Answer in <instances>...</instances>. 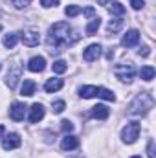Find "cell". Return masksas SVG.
Listing matches in <instances>:
<instances>
[{
  "instance_id": "obj_27",
  "label": "cell",
  "mask_w": 156,
  "mask_h": 158,
  "mask_svg": "<svg viewBox=\"0 0 156 158\" xmlns=\"http://www.w3.org/2000/svg\"><path fill=\"white\" fill-rule=\"evenodd\" d=\"M11 4H13L17 9H22V7L30 6V4H31V0H11Z\"/></svg>"
},
{
  "instance_id": "obj_18",
  "label": "cell",
  "mask_w": 156,
  "mask_h": 158,
  "mask_svg": "<svg viewBox=\"0 0 156 158\" xmlns=\"http://www.w3.org/2000/svg\"><path fill=\"white\" fill-rule=\"evenodd\" d=\"M99 26H101V19H99V17H94V19L86 24V30H84V31H86V35H88V37H90V35H94V33L99 30Z\"/></svg>"
},
{
  "instance_id": "obj_35",
  "label": "cell",
  "mask_w": 156,
  "mask_h": 158,
  "mask_svg": "<svg viewBox=\"0 0 156 158\" xmlns=\"http://www.w3.org/2000/svg\"><path fill=\"white\" fill-rule=\"evenodd\" d=\"M0 70H2V64H0Z\"/></svg>"
},
{
  "instance_id": "obj_16",
  "label": "cell",
  "mask_w": 156,
  "mask_h": 158,
  "mask_svg": "<svg viewBox=\"0 0 156 158\" xmlns=\"http://www.w3.org/2000/svg\"><path fill=\"white\" fill-rule=\"evenodd\" d=\"M97 88H99V86H94V85L81 86V88H79V96H81V98H84V99L96 98V96H97Z\"/></svg>"
},
{
  "instance_id": "obj_28",
  "label": "cell",
  "mask_w": 156,
  "mask_h": 158,
  "mask_svg": "<svg viewBox=\"0 0 156 158\" xmlns=\"http://www.w3.org/2000/svg\"><path fill=\"white\" fill-rule=\"evenodd\" d=\"M61 129H63L64 132H70V131H74V123L68 121V119H64V121H61Z\"/></svg>"
},
{
  "instance_id": "obj_9",
  "label": "cell",
  "mask_w": 156,
  "mask_h": 158,
  "mask_svg": "<svg viewBox=\"0 0 156 158\" xmlns=\"http://www.w3.org/2000/svg\"><path fill=\"white\" fill-rule=\"evenodd\" d=\"M44 107L40 105V103H33L31 105V109H30V121L31 123H39L40 119L44 118Z\"/></svg>"
},
{
  "instance_id": "obj_15",
  "label": "cell",
  "mask_w": 156,
  "mask_h": 158,
  "mask_svg": "<svg viewBox=\"0 0 156 158\" xmlns=\"http://www.w3.org/2000/svg\"><path fill=\"white\" fill-rule=\"evenodd\" d=\"M35 81L33 79H24V83H22V86H20V94L22 96H26V98H30V96H33L35 94Z\"/></svg>"
},
{
  "instance_id": "obj_6",
  "label": "cell",
  "mask_w": 156,
  "mask_h": 158,
  "mask_svg": "<svg viewBox=\"0 0 156 158\" xmlns=\"http://www.w3.org/2000/svg\"><path fill=\"white\" fill-rule=\"evenodd\" d=\"M101 55V46L99 44H90L84 52H83V59L86 63H92V61H97Z\"/></svg>"
},
{
  "instance_id": "obj_33",
  "label": "cell",
  "mask_w": 156,
  "mask_h": 158,
  "mask_svg": "<svg viewBox=\"0 0 156 158\" xmlns=\"http://www.w3.org/2000/svg\"><path fill=\"white\" fill-rule=\"evenodd\" d=\"M2 136H4V127L0 125V140H2Z\"/></svg>"
},
{
  "instance_id": "obj_29",
  "label": "cell",
  "mask_w": 156,
  "mask_h": 158,
  "mask_svg": "<svg viewBox=\"0 0 156 158\" xmlns=\"http://www.w3.org/2000/svg\"><path fill=\"white\" fill-rule=\"evenodd\" d=\"M130 6H132V9L138 11V9H142V7L145 6V2H143V0H130Z\"/></svg>"
},
{
  "instance_id": "obj_11",
  "label": "cell",
  "mask_w": 156,
  "mask_h": 158,
  "mask_svg": "<svg viewBox=\"0 0 156 158\" xmlns=\"http://www.w3.org/2000/svg\"><path fill=\"white\" fill-rule=\"evenodd\" d=\"M28 68H30L31 72H42V70L46 68V59H44V57H40V55L31 57V59H30V63H28Z\"/></svg>"
},
{
  "instance_id": "obj_12",
  "label": "cell",
  "mask_w": 156,
  "mask_h": 158,
  "mask_svg": "<svg viewBox=\"0 0 156 158\" xmlns=\"http://www.w3.org/2000/svg\"><path fill=\"white\" fill-rule=\"evenodd\" d=\"M109 114H110V110H109L105 105H96V107H92V110H90V116L96 118V119H107Z\"/></svg>"
},
{
  "instance_id": "obj_22",
  "label": "cell",
  "mask_w": 156,
  "mask_h": 158,
  "mask_svg": "<svg viewBox=\"0 0 156 158\" xmlns=\"http://www.w3.org/2000/svg\"><path fill=\"white\" fill-rule=\"evenodd\" d=\"M109 11H110L112 15L123 17V15H125V6H123V4H119V2H112V4L109 6Z\"/></svg>"
},
{
  "instance_id": "obj_4",
  "label": "cell",
  "mask_w": 156,
  "mask_h": 158,
  "mask_svg": "<svg viewBox=\"0 0 156 158\" xmlns=\"http://www.w3.org/2000/svg\"><path fill=\"white\" fill-rule=\"evenodd\" d=\"M149 96H151V94H142V96H138L136 101L130 105V112H132V114H147V110L153 109V105H154V103H145V105H143V101H145Z\"/></svg>"
},
{
  "instance_id": "obj_24",
  "label": "cell",
  "mask_w": 156,
  "mask_h": 158,
  "mask_svg": "<svg viewBox=\"0 0 156 158\" xmlns=\"http://www.w3.org/2000/svg\"><path fill=\"white\" fill-rule=\"evenodd\" d=\"M51 68H53V72H55V74H64L68 66H66V63H64V61H61V59H59V61H55V63L51 64Z\"/></svg>"
},
{
  "instance_id": "obj_14",
  "label": "cell",
  "mask_w": 156,
  "mask_h": 158,
  "mask_svg": "<svg viewBox=\"0 0 156 158\" xmlns=\"http://www.w3.org/2000/svg\"><path fill=\"white\" fill-rule=\"evenodd\" d=\"M77 147H79V138H76V136H64L63 142H61L63 151H72V149H77Z\"/></svg>"
},
{
  "instance_id": "obj_34",
  "label": "cell",
  "mask_w": 156,
  "mask_h": 158,
  "mask_svg": "<svg viewBox=\"0 0 156 158\" xmlns=\"http://www.w3.org/2000/svg\"><path fill=\"white\" fill-rule=\"evenodd\" d=\"M130 158H142V156H130Z\"/></svg>"
},
{
  "instance_id": "obj_36",
  "label": "cell",
  "mask_w": 156,
  "mask_h": 158,
  "mask_svg": "<svg viewBox=\"0 0 156 158\" xmlns=\"http://www.w3.org/2000/svg\"><path fill=\"white\" fill-rule=\"evenodd\" d=\"M0 31H2V26H0Z\"/></svg>"
},
{
  "instance_id": "obj_7",
  "label": "cell",
  "mask_w": 156,
  "mask_h": 158,
  "mask_svg": "<svg viewBox=\"0 0 156 158\" xmlns=\"http://www.w3.org/2000/svg\"><path fill=\"white\" fill-rule=\"evenodd\" d=\"M2 147H4L6 151H11V149L20 147V136H18L17 132H9V134L2 140Z\"/></svg>"
},
{
  "instance_id": "obj_10",
  "label": "cell",
  "mask_w": 156,
  "mask_h": 158,
  "mask_svg": "<svg viewBox=\"0 0 156 158\" xmlns=\"http://www.w3.org/2000/svg\"><path fill=\"white\" fill-rule=\"evenodd\" d=\"M22 42H24L26 46H30V48H33V46H37V44L40 42L39 31H35V30H30V31H24V35H22Z\"/></svg>"
},
{
  "instance_id": "obj_8",
  "label": "cell",
  "mask_w": 156,
  "mask_h": 158,
  "mask_svg": "<svg viewBox=\"0 0 156 158\" xmlns=\"http://www.w3.org/2000/svg\"><path fill=\"white\" fill-rule=\"evenodd\" d=\"M138 40H140V31H138V30H129V31L123 35L121 44H123L125 48H132V46L138 44Z\"/></svg>"
},
{
  "instance_id": "obj_25",
  "label": "cell",
  "mask_w": 156,
  "mask_h": 158,
  "mask_svg": "<svg viewBox=\"0 0 156 158\" xmlns=\"http://www.w3.org/2000/svg\"><path fill=\"white\" fill-rule=\"evenodd\" d=\"M64 13H66V17H77L79 13H81V7L79 6H66Z\"/></svg>"
},
{
  "instance_id": "obj_32",
  "label": "cell",
  "mask_w": 156,
  "mask_h": 158,
  "mask_svg": "<svg viewBox=\"0 0 156 158\" xmlns=\"http://www.w3.org/2000/svg\"><path fill=\"white\" fill-rule=\"evenodd\" d=\"M149 53H151V48H149V46H143V48H140V55H143V57H149Z\"/></svg>"
},
{
  "instance_id": "obj_21",
  "label": "cell",
  "mask_w": 156,
  "mask_h": 158,
  "mask_svg": "<svg viewBox=\"0 0 156 158\" xmlns=\"http://www.w3.org/2000/svg\"><path fill=\"white\" fill-rule=\"evenodd\" d=\"M97 96L103 98V99H107V101H116V96L112 94V90H109V88H105V86H99V88H97Z\"/></svg>"
},
{
  "instance_id": "obj_3",
  "label": "cell",
  "mask_w": 156,
  "mask_h": 158,
  "mask_svg": "<svg viewBox=\"0 0 156 158\" xmlns=\"http://www.w3.org/2000/svg\"><path fill=\"white\" fill-rule=\"evenodd\" d=\"M114 76L117 79H121V81H125V83H130L134 76H136V68H134V64L132 63H121V64H116L114 66Z\"/></svg>"
},
{
  "instance_id": "obj_5",
  "label": "cell",
  "mask_w": 156,
  "mask_h": 158,
  "mask_svg": "<svg viewBox=\"0 0 156 158\" xmlns=\"http://www.w3.org/2000/svg\"><path fill=\"white\" fill-rule=\"evenodd\" d=\"M26 105L24 103H18V101H15L13 105H11V109H9V118L13 119V121H22L24 116H26Z\"/></svg>"
},
{
  "instance_id": "obj_2",
  "label": "cell",
  "mask_w": 156,
  "mask_h": 158,
  "mask_svg": "<svg viewBox=\"0 0 156 158\" xmlns=\"http://www.w3.org/2000/svg\"><path fill=\"white\" fill-rule=\"evenodd\" d=\"M140 131H142V125H140L138 121H130V123H127V125L123 127V131H121V140H123L125 143H134V142L138 140V136H140Z\"/></svg>"
},
{
  "instance_id": "obj_13",
  "label": "cell",
  "mask_w": 156,
  "mask_h": 158,
  "mask_svg": "<svg viewBox=\"0 0 156 158\" xmlns=\"http://www.w3.org/2000/svg\"><path fill=\"white\" fill-rule=\"evenodd\" d=\"M63 85H64V81H63V79L51 77V79H48V81H46V85H44V90L51 94V92H57V90H61V88H63Z\"/></svg>"
},
{
  "instance_id": "obj_30",
  "label": "cell",
  "mask_w": 156,
  "mask_h": 158,
  "mask_svg": "<svg viewBox=\"0 0 156 158\" xmlns=\"http://www.w3.org/2000/svg\"><path fill=\"white\" fill-rule=\"evenodd\" d=\"M59 2H61V0H40V4H42L44 7H55Z\"/></svg>"
},
{
  "instance_id": "obj_26",
  "label": "cell",
  "mask_w": 156,
  "mask_h": 158,
  "mask_svg": "<svg viewBox=\"0 0 156 158\" xmlns=\"http://www.w3.org/2000/svg\"><path fill=\"white\" fill-rule=\"evenodd\" d=\"M64 109H66V103H64V101H55V103L51 105V110H53L55 114H61Z\"/></svg>"
},
{
  "instance_id": "obj_20",
  "label": "cell",
  "mask_w": 156,
  "mask_h": 158,
  "mask_svg": "<svg viewBox=\"0 0 156 158\" xmlns=\"http://www.w3.org/2000/svg\"><path fill=\"white\" fill-rule=\"evenodd\" d=\"M154 74H156V70L151 64L142 66V70H140V77L143 79V81H153V79H154Z\"/></svg>"
},
{
  "instance_id": "obj_31",
  "label": "cell",
  "mask_w": 156,
  "mask_h": 158,
  "mask_svg": "<svg viewBox=\"0 0 156 158\" xmlns=\"http://www.w3.org/2000/svg\"><path fill=\"white\" fill-rule=\"evenodd\" d=\"M83 13H84V17H88V19H94V17H96V9H94V7H84Z\"/></svg>"
},
{
  "instance_id": "obj_17",
  "label": "cell",
  "mask_w": 156,
  "mask_h": 158,
  "mask_svg": "<svg viewBox=\"0 0 156 158\" xmlns=\"http://www.w3.org/2000/svg\"><path fill=\"white\" fill-rule=\"evenodd\" d=\"M18 79H20V68L17 66L15 70H11V72H7V77H6V83H7V86L13 90L15 86H17V83H18Z\"/></svg>"
},
{
  "instance_id": "obj_23",
  "label": "cell",
  "mask_w": 156,
  "mask_h": 158,
  "mask_svg": "<svg viewBox=\"0 0 156 158\" xmlns=\"http://www.w3.org/2000/svg\"><path fill=\"white\" fill-rule=\"evenodd\" d=\"M121 26H123V20H121V19H112V20L109 22V31H110V33H116V31L121 30Z\"/></svg>"
},
{
  "instance_id": "obj_19",
  "label": "cell",
  "mask_w": 156,
  "mask_h": 158,
  "mask_svg": "<svg viewBox=\"0 0 156 158\" xmlns=\"http://www.w3.org/2000/svg\"><path fill=\"white\" fill-rule=\"evenodd\" d=\"M4 46L7 48V50H13L15 46H17V42H18V33H7V35H4Z\"/></svg>"
},
{
  "instance_id": "obj_1",
  "label": "cell",
  "mask_w": 156,
  "mask_h": 158,
  "mask_svg": "<svg viewBox=\"0 0 156 158\" xmlns=\"http://www.w3.org/2000/svg\"><path fill=\"white\" fill-rule=\"evenodd\" d=\"M70 33H72V28H70L68 22H55L48 31V48H50V52L57 53V52H61V48L74 44L76 40L70 39Z\"/></svg>"
}]
</instances>
